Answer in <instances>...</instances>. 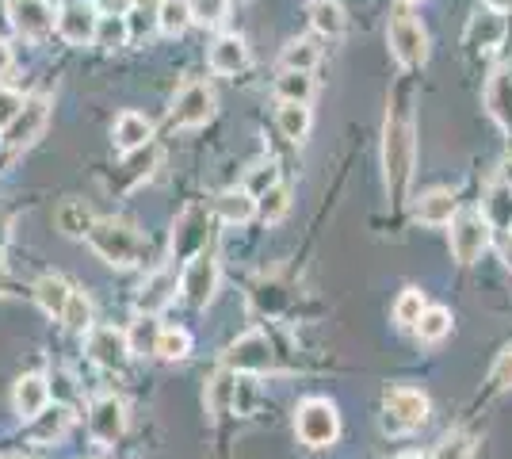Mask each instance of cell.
<instances>
[{"mask_svg": "<svg viewBox=\"0 0 512 459\" xmlns=\"http://www.w3.org/2000/svg\"><path fill=\"white\" fill-rule=\"evenodd\" d=\"M188 8H192V23H203V27H218V23L226 20V8H230V0H188Z\"/></svg>", "mask_w": 512, "mask_h": 459, "instance_id": "ab89813d", "label": "cell"}, {"mask_svg": "<svg viewBox=\"0 0 512 459\" xmlns=\"http://www.w3.org/2000/svg\"><path fill=\"white\" fill-rule=\"evenodd\" d=\"M85 241L100 261L115 264V268H130V264L142 261V253H146V238L134 226L115 219H96Z\"/></svg>", "mask_w": 512, "mask_h": 459, "instance_id": "6da1fadb", "label": "cell"}, {"mask_svg": "<svg viewBox=\"0 0 512 459\" xmlns=\"http://www.w3.org/2000/svg\"><path fill=\"white\" fill-rule=\"evenodd\" d=\"M226 368H230V372H249V375L268 372V368H272V345H268V337H264L260 329L237 337L234 345L226 349Z\"/></svg>", "mask_w": 512, "mask_h": 459, "instance_id": "30bf717a", "label": "cell"}, {"mask_svg": "<svg viewBox=\"0 0 512 459\" xmlns=\"http://www.w3.org/2000/svg\"><path fill=\"white\" fill-rule=\"evenodd\" d=\"M428 421V394L417 391V387H394L386 391L383 402V429L390 437H402V433H413Z\"/></svg>", "mask_w": 512, "mask_h": 459, "instance_id": "3957f363", "label": "cell"}, {"mask_svg": "<svg viewBox=\"0 0 512 459\" xmlns=\"http://www.w3.org/2000/svg\"><path fill=\"white\" fill-rule=\"evenodd\" d=\"M188 23H192V8H188V0H161V4H157V27H161L165 35H180V31H188Z\"/></svg>", "mask_w": 512, "mask_h": 459, "instance_id": "f546056e", "label": "cell"}, {"mask_svg": "<svg viewBox=\"0 0 512 459\" xmlns=\"http://www.w3.org/2000/svg\"><path fill=\"white\" fill-rule=\"evenodd\" d=\"M23 111V96L12 88H0V134L12 127V119Z\"/></svg>", "mask_w": 512, "mask_h": 459, "instance_id": "b9f144b4", "label": "cell"}, {"mask_svg": "<svg viewBox=\"0 0 512 459\" xmlns=\"http://www.w3.org/2000/svg\"><path fill=\"white\" fill-rule=\"evenodd\" d=\"M211 119H214L211 85L192 81V85H184L180 92H176V100H172V127L195 131V127H203V123H211Z\"/></svg>", "mask_w": 512, "mask_h": 459, "instance_id": "ba28073f", "label": "cell"}, {"mask_svg": "<svg viewBox=\"0 0 512 459\" xmlns=\"http://www.w3.org/2000/svg\"><path fill=\"white\" fill-rule=\"evenodd\" d=\"M46 123H50V104H46L43 96L23 100V111L12 119V127L4 131V142H8L12 150H27V146H35V142L43 138Z\"/></svg>", "mask_w": 512, "mask_h": 459, "instance_id": "8fae6325", "label": "cell"}, {"mask_svg": "<svg viewBox=\"0 0 512 459\" xmlns=\"http://www.w3.org/2000/svg\"><path fill=\"white\" fill-rule=\"evenodd\" d=\"M62 322L69 329H77V333L92 329V303H88L85 291H73V295H69V306H65Z\"/></svg>", "mask_w": 512, "mask_h": 459, "instance_id": "74e56055", "label": "cell"}, {"mask_svg": "<svg viewBox=\"0 0 512 459\" xmlns=\"http://www.w3.org/2000/svg\"><path fill=\"white\" fill-rule=\"evenodd\" d=\"M180 291L192 306H207L218 291V261L211 253H199L195 261L184 264V276H180Z\"/></svg>", "mask_w": 512, "mask_h": 459, "instance_id": "7c38bea8", "label": "cell"}, {"mask_svg": "<svg viewBox=\"0 0 512 459\" xmlns=\"http://www.w3.org/2000/svg\"><path fill=\"white\" fill-rule=\"evenodd\" d=\"M214 211H218V219L222 222L241 226V222H249L256 215V196H249L245 188H237V192H222L218 203H214Z\"/></svg>", "mask_w": 512, "mask_h": 459, "instance_id": "603a6c76", "label": "cell"}, {"mask_svg": "<svg viewBox=\"0 0 512 459\" xmlns=\"http://www.w3.org/2000/svg\"><path fill=\"white\" fill-rule=\"evenodd\" d=\"M54 222H58V230L62 234H69V238H88V230H92V211H88L85 203H77V199H69V203H62L58 207V215H54Z\"/></svg>", "mask_w": 512, "mask_h": 459, "instance_id": "d4e9b609", "label": "cell"}, {"mask_svg": "<svg viewBox=\"0 0 512 459\" xmlns=\"http://www.w3.org/2000/svg\"><path fill=\"white\" fill-rule=\"evenodd\" d=\"M310 23H314V31L318 35H341L344 31V8L337 0H314L310 4Z\"/></svg>", "mask_w": 512, "mask_h": 459, "instance_id": "f1b7e54d", "label": "cell"}, {"mask_svg": "<svg viewBox=\"0 0 512 459\" xmlns=\"http://www.w3.org/2000/svg\"><path fill=\"white\" fill-rule=\"evenodd\" d=\"M386 39H390L394 58H398L406 69H417L428 62V31L417 16L394 12V20H390V27H386Z\"/></svg>", "mask_w": 512, "mask_h": 459, "instance_id": "8992f818", "label": "cell"}, {"mask_svg": "<svg viewBox=\"0 0 512 459\" xmlns=\"http://www.w3.org/2000/svg\"><path fill=\"white\" fill-rule=\"evenodd\" d=\"M115 150L119 153H134V150H146L153 138V123L146 115H138V111H123L119 119H115Z\"/></svg>", "mask_w": 512, "mask_h": 459, "instance_id": "ac0fdd59", "label": "cell"}, {"mask_svg": "<svg viewBox=\"0 0 512 459\" xmlns=\"http://www.w3.org/2000/svg\"><path fill=\"white\" fill-rule=\"evenodd\" d=\"M8 69H12V46L0 39V77H4Z\"/></svg>", "mask_w": 512, "mask_h": 459, "instance_id": "f6af8a7d", "label": "cell"}, {"mask_svg": "<svg viewBox=\"0 0 512 459\" xmlns=\"http://www.w3.org/2000/svg\"><path fill=\"white\" fill-rule=\"evenodd\" d=\"M279 131H283V138L287 142H302L306 134H310V123H314V115H310V108L306 104H283L276 115Z\"/></svg>", "mask_w": 512, "mask_h": 459, "instance_id": "4316f807", "label": "cell"}, {"mask_svg": "<svg viewBox=\"0 0 512 459\" xmlns=\"http://www.w3.org/2000/svg\"><path fill=\"white\" fill-rule=\"evenodd\" d=\"M172 291H176V276H172V272H157L150 284L142 287V299H138V303H142L146 314H153V310H161V306L169 303Z\"/></svg>", "mask_w": 512, "mask_h": 459, "instance_id": "1f68e13d", "label": "cell"}, {"mask_svg": "<svg viewBox=\"0 0 512 459\" xmlns=\"http://www.w3.org/2000/svg\"><path fill=\"white\" fill-rule=\"evenodd\" d=\"M448 333H451V310L448 306H428L425 314H421V322H417V337L428 341V345H436Z\"/></svg>", "mask_w": 512, "mask_h": 459, "instance_id": "4dcf8cb0", "label": "cell"}, {"mask_svg": "<svg viewBox=\"0 0 512 459\" xmlns=\"http://www.w3.org/2000/svg\"><path fill=\"white\" fill-rule=\"evenodd\" d=\"M130 43V27H127V16H104L100 27H96V46H104V50H119V46Z\"/></svg>", "mask_w": 512, "mask_h": 459, "instance_id": "d590c367", "label": "cell"}, {"mask_svg": "<svg viewBox=\"0 0 512 459\" xmlns=\"http://www.w3.org/2000/svg\"><path fill=\"white\" fill-rule=\"evenodd\" d=\"M486 108L497 119V127L512 138V69H497L486 85Z\"/></svg>", "mask_w": 512, "mask_h": 459, "instance_id": "d6986e66", "label": "cell"}, {"mask_svg": "<svg viewBox=\"0 0 512 459\" xmlns=\"http://www.w3.org/2000/svg\"><path fill=\"white\" fill-rule=\"evenodd\" d=\"M287 211H291V192H287L283 184H272L264 196L256 199V215L264 222H279Z\"/></svg>", "mask_w": 512, "mask_h": 459, "instance_id": "836d02e7", "label": "cell"}, {"mask_svg": "<svg viewBox=\"0 0 512 459\" xmlns=\"http://www.w3.org/2000/svg\"><path fill=\"white\" fill-rule=\"evenodd\" d=\"M8 20L23 39H43L58 20V12L50 8V0H8Z\"/></svg>", "mask_w": 512, "mask_h": 459, "instance_id": "4fadbf2b", "label": "cell"}, {"mask_svg": "<svg viewBox=\"0 0 512 459\" xmlns=\"http://www.w3.org/2000/svg\"><path fill=\"white\" fill-rule=\"evenodd\" d=\"M321 50L310 39H291V43L283 46V54H279V69L287 73V69H299V73H310V69L318 66Z\"/></svg>", "mask_w": 512, "mask_h": 459, "instance_id": "484cf974", "label": "cell"}, {"mask_svg": "<svg viewBox=\"0 0 512 459\" xmlns=\"http://www.w3.org/2000/svg\"><path fill=\"white\" fill-rule=\"evenodd\" d=\"M207 241H211V215L203 203H188L172 226V257L195 261L199 253H207Z\"/></svg>", "mask_w": 512, "mask_h": 459, "instance_id": "5b68a950", "label": "cell"}, {"mask_svg": "<svg viewBox=\"0 0 512 459\" xmlns=\"http://www.w3.org/2000/svg\"><path fill=\"white\" fill-rule=\"evenodd\" d=\"M12 406L23 421H35L50 406V379L46 375H23L12 394Z\"/></svg>", "mask_w": 512, "mask_h": 459, "instance_id": "2e32d148", "label": "cell"}, {"mask_svg": "<svg viewBox=\"0 0 512 459\" xmlns=\"http://www.w3.org/2000/svg\"><path fill=\"white\" fill-rule=\"evenodd\" d=\"M245 66H249V46H245L241 35H222V39L211 46L214 73H241Z\"/></svg>", "mask_w": 512, "mask_h": 459, "instance_id": "ffe728a7", "label": "cell"}, {"mask_svg": "<svg viewBox=\"0 0 512 459\" xmlns=\"http://www.w3.org/2000/svg\"><path fill=\"white\" fill-rule=\"evenodd\" d=\"M490 219L482 211H459L451 219V253L459 264H474L490 245Z\"/></svg>", "mask_w": 512, "mask_h": 459, "instance_id": "52a82bcc", "label": "cell"}, {"mask_svg": "<svg viewBox=\"0 0 512 459\" xmlns=\"http://www.w3.org/2000/svg\"><path fill=\"white\" fill-rule=\"evenodd\" d=\"M490 383H493V391H509L512 387V349H505L497 356V364H493V372H490Z\"/></svg>", "mask_w": 512, "mask_h": 459, "instance_id": "ee69618b", "label": "cell"}, {"mask_svg": "<svg viewBox=\"0 0 512 459\" xmlns=\"http://www.w3.org/2000/svg\"><path fill=\"white\" fill-rule=\"evenodd\" d=\"M455 215H459V199L451 188H428L425 196L417 199V222H425V226H451Z\"/></svg>", "mask_w": 512, "mask_h": 459, "instance_id": "e0dca14e", "label": "cell"}, {"mask_svg": "<svg viewBox=\"0 0 512 459\" xmlns=\"http://www.w3.org/2000/svg\"><path fill=\"white\" fill-rule=\"evenodd\" d=\"M425 291H417V287H406L402 295H398V303H394V322L398 326H413L421 322V314H425Z\"/></svg>", "mask_w": 512, "mask_h": 459, "instance_id": "d6a6232c", "label": "cell"}, {"mask_svg": "<svg viewBox=\"0 0 512 459\" xmlns=\"http://www.w3.org/2000/svg\"><path fill=\"white\" fill-rule=\"evenodd\" d=\"M295 429H299V440L310 444V448H329L337 433H341V414L329 398H306L295 414Z\"/></svg>", "mask_w": 512, "mask_h": 459, "instance_id": "277c9868", "label": "cell"}, {"mask_svg": "<svg viewBox=\"0 0 512 459\" xmlns=\"http://www.w3.org/2000/svg\"><path fill=\"white\" fill-rule=\"evenodd\" d=\"M501 184H509V188H512V157L501 165Z\"/></svg>", "mask_w": 512, "mask_h": 459, "instance_id": "7dc6e473", "label": "cell"}, {"mask_svg": "<svg viewBox=\"0 0 512 459\" xmlns=\"http://www.w3.org/2000/svg\"><path fill=\"white\" fill-rule=\"evenodd\" d=\"M153 352L161 356V360H188V352H192V333L180 326H165L157 329V337H153Z\"/></svg>", "mask_w": 512, "mask_h": 459, "instance_id": "cb8c5ba5", "label": "cell"}, {"mask_svg": "<svg viewBox=\"0 0 512 459\" xmlns=\"http://www.w3.org/2000/svg\"><path fill=\"white\" fill-rule=\"evenodd\" d=\"M501 39H505V16L493 8L467 23V43L474 50H493V46H501Z\"/></svg>", "mask_w": 512, "mask_h": 459, "instance_id": "44dd1931", "label": "cell"}, {"mask_svg": "<svg viewBox=\"0 0 512 459\" xmlns=\"http://www.w3.org/2000/svg\"><path fill=\"white\" fill-rule=\"evenodd\" d=\"M230 394H234V383H230V375H214L211 387H207V410L214 417L226 414V402H230Z\"/></svg>", "mask_w": 512, "mask_h": 459, "instance_id": "60d3db41", "label": "cell"}, {"mask_svg": "<svg viewBox=\"0 0 512 459\" xmlns=\"http://www.w3.org/2000/svg\"><path fill=\"white\" fill-rule=\"evenodd\" d=\"M413 150H417V138H413V123L406 115H386V131H383V169L386 184L394 196H402L413 173Z\"/></svg>", "mask_w": 512, "mask_h": 459, "instance_id": "7a4b0ae2", "label": "cell"}, {"mask_svg": "<svg viewBox=\"0 0 512 459\" xmlns=\"http://www.w3.org/2000/svg\"><path fill=\"white\" fill-rule=\"evenodd\" d=\"M54 27H58V35H62L69 46H85V43H96L100 16H96V8H92L88 0H62Z\"/></svg>", "mask_w": 512, "mask_h": 459, "instance_id": "9c48e42d", "label": "cell"}, {"mask_svg": "<svg viewBox=\"0 0 512 459\" xmlns=\"http://www.w3.org/2000/svg\"><path fill=\"white\" fill-rule=\"evenodd\" d=\"M482 215L490 219V226H501V230L512 226V188L509 184H497V188H493Z\"/></svg>", "mask_w": 512, "mask_h": 459, "instance_id": "e575fe53", "label": "cell"}, {"mask_svg": "<svg viewBox=\"0 0 512 459\" xmlns=\"http://www.w3.org/2000/svg\"><path fill=\"white\" fill-rule=\"evenodd\" d=\"M88 356L100 368H123L130 360V337L115 326H92L88 329Z\"/></svg>", "mask_w": 512, "mask_h": 459, "instance_id": "9a60e30c", "label": "cell"}, {"mask_svg": "<svg viewBox=\"0 0 512 459\" xmlns=\"http://www.w3.org/2000/svg\"><path fill=\"white\" fill-rule=\"evenodd\" d=\"M272 184H279V173H276V165H260V169H256L253 176H249V184H245V192H249V196H264V192H268V188H272Z\"/></svg>", "mask_w": 512, "mask_h": 459, "instance_id": "7bdbcfd3", "label": "cell"}, {"mask_svg": "<svg viewBox=\"0 0 512 459\" xmlns=\"http://www.w3.org/2000/svg\"><path fill=\"white\" fill-rule=\"evenodd\" d=\"M486 8H493V12H512V0H486Z\"/></svg>", "mask_w": 512, "mask_h": 459, "instance_id": "bcb514c9", "label": "cell"}, {"mask_svg": "<svg viewBox=\"0 0 512 459\" xmlns=\"http://www.w3.org/2000/svg\"><path fill=\"white\" fill-rule=\"evenodd\" d=\"M398 459H428V456H421V452H402Z\"/></svg>", "mask_w": 512, "mask_h": 459, "instance_id": "681fc988", "label": "cell"}, {"mask_svg": "<svg viewBox=\"0 0 512 459\" xmlns=\"http://www.w3.org/2000/svg\"><path fill=\"white\" fill-rule=\"evenodd\" d=\"M4 245H8V222L0 215V253H4Z\"/></svg>", "mask_w": 512, "mask_h": 459, "instance_id": "c3c4849f", "label": "cell"}, {"mask_svg": "<svg viewBox=\"0 0 512 459\" xmlns=\"http://www.w3.org/2000/svg\"><path fill=\"white\" fill-rule=\"evenodd\" d=\"M398 4H421V0H398Z\"/></svg>", "mask_w": 512, "mask_h": 459, "instance_id": "f907efd6", "label": "cell"}, {"mask_svg": "<svg viewBox=\"0 0 512 459\" xmlns=\"http://www.w3.org/2000/svg\"><path fill=\"white\" fill-rule=\"evenodd\" d=\"M276 96L283 104H306L314 96V77L310 73H299V69H287L276 81Z\"/></svg>", "mask_w": 512, "mask_h": 459, "instance_id": "83f0119b", "label": "cell"}, {"mask_svg": "<svg viewBox=\"0 0 512 459\" xmlns=\"http://www.w3.org/2000/svg\"><path fill=\"white\" fill-rule=\"evenodd\" d=\"M39 425H35V437L39 440H58L73 425V414L65 410V406H54V410H43V414L35 417Z\"/></svg>", "mask_w": 512, "mask_h": 459, "instance_id": "8d00e7d4", "label": "cell"}, {"mask_svg": "<svg viewBox=\"0 0 512 459\" xmlns=\"http://www.w3.org/2000/svg\"><path fill=\"white\" fill-rule=\"evenodd\" d=\"M69 295H73V287L65 284L62 276H54V272L35 284V303H39V310L50 314V318H62L65 306H69Z\"/></svg>", "mask_w": 512, "mask_h": 459, "instance_id": "7402d4cb", "label": "cell"}, {"mask_svg": "<svg viewBox=\"0 0 512 459\" xmlns=\"http://www.w3.org/2000/svg\"><path fill=\"white\" fill-rule=\"evenodd\" d=\"M474 452H478V440L470 437V433H448V437L440 440V448H436L432 459H474Z\"/></svg>", "mask_w": 512, "mask_h": 459, "instance_id": "f35d334b", "label": "cell"}, {"mask_svg": "<svg viewBox=\"0 0 512 459\" xmlns=\"http://www.w3.org/2000/svg\"><path fill=\"white\" fill-rule=\"evenodd\" d=\"M88 429L100 444H115V440L127 433V406L115 398V394H104L92 402L88 410Z\"/></svg>", "mask_w": 512, "mask_h": 459, "instance_id": "5bb4252c", "label": "cell"}]
</instances>
